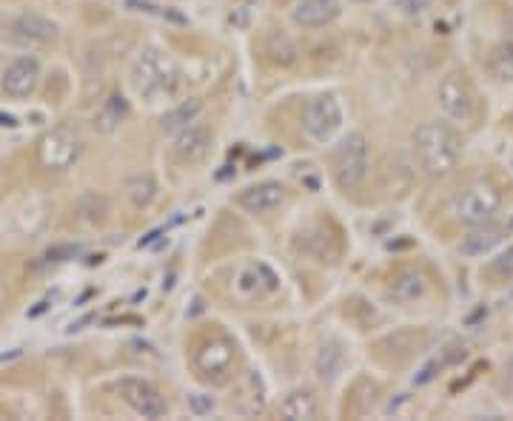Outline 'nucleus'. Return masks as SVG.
Wrapping results in <instances>:
<instances>
[{"label":"nucleus","instance_id":"nucleus-14","mask_svg":"<svg viewBox=\"0 0 513 421\" xmlns=\"http://www.w3.org/2000/svg\"><path fill=\"white\" fill-rule=\"evenodd\" d=\"M285 202V188L280 183H257L240 191L237 205L248 211V214H268V211H277Z\"/></svg>","mask_w":513,"mask_h":421},{"label":"nucleus","instance_id":"nucleus-8","mask_svg":"<svg viewBox=\"0 0 513 421\" xmlns=\"http://www.w3.org/2000/svg\"><path fill=\"white\" fill-rule=\"evenodd\" d=\"M234 359H237L234 342L226 339V336H211L197 350L194 365H197L203 379H209V382L211 379L214 382H226V376L231 373V367H234Z\"/></svg>","mask_w":513,"mask_h":421},{"label":"nucleus","instance_id":"nucleus-13","mask_svg":"<svg viewBox=\"0 0 513 421\" xmlns=\"http://www.w3.org/2000/svg\"><path fill=\"white\" fill-rule=\"evenodd\" d=\"M511 231L513 222L511 225H499V222L488 220L482 222V225H474V231L459 242V254H462V257H485V254H491L496 245L505 239V234H511Z\"/></svg>","mask_w":513,"mask_h":421},{"label":"nucleus","instance_id":"nucleus-20","mask_svg":"<svg viewBox=\"0 0 513 421\" xmlns=\"http://www.w3.org/2000/svg\"><path fill=\"white\" fill-rule=\"evenodd\" d=\"M428 291V285H425V279L417 271H402V274L394 276V282H391V299L399 302V305H411V302H417L422 299Z\"/></svg>","mask_w":513,"mask_h":421},{"label":"nucleus","instance_id":"nucleus-19","mask_svg":"<svg viewBox=\"0 0 513 421\" xmlns=\"http://www.w3.org/2000/svg\"><path fill=\"white\" fill-rule=\"evenodd\" d=\"M206 109V103L200 100V97H189V100H183L180 106H174L171 111H166V117H163V123H160V129L166 131V134H177L180 129H186L191 123H197V117L203 114Z\"/></svg>","mask_w":513,"mask_h":421},{"label":"nucleus","instance_id":"nucleus-5","mask_svg":"<svg viewBox=\"0 0 513 421\" xmlns=\"http://www.w3.org/2000/svg\"><path fill=\"white\" fill-rule=\"evenodd\" d=\"M439 109L451 123H471L476 111V97L468 77L462 72H451L439 83Z\"/></svg>","mask_w":513,"mask_h":421},{"label":"nucleus","instance_id":"nucleus-30","mask_svg":"<svg viewBox=\"0 0 513 421\" xmlns=\"http://www.w3.org/2000/svg\"><path fill=\"white\" fill-rule=\"evenodd\" d=\"M508 379H511V385H513V356H511V362H508Z\"/></svg>","mask_w":513,"mask_h":421},{"label":"nucleus","instance_id":"nucleus-3","mask_svg":"<svg viewBox=\"0 0 513 421\" xmlns=\"http://www.w3.org/2000/svg\"><path fill=\"white\" fill-rule=\"evenodd\" d=\"M502 208V188L491 180H476L465 185L451 202V214L462 225H482V222L494 220Z\"/></svg>","mask_w":513,"mask_h":421},{"label":"nucleus","instance_id":"nucleus-31","mask_svg":"<svg viewBox=\"0 0 513 421\" xmlns=\"http://www.w3.org/2000/svg\"><path fill=\"white\" fill-rule=\"evenodd\" d=\"M357 3H371V0H357Z\"/></svg>","mask_w":513,"mask_h":421},{"label":"nucleus","instance_id":"nucleus-11","mask_svg":"<svg viewBox=\"0 0 513 421\" xmlns=\"http://www.w3.org/2000/svg\"><path fill=\"white\" fill-rule=\"evenodd\" d=\"M6 37L12 43H20V46H43V43H52L57 37V23H52L43 15H20V18L9 20L6 26Z\"/></svg>","mask_w":513,"mask_h":421},{"label":"nucleus","instance_id":"nucleus-18","mask_svg":"<svg viewBox=\"0 0 513 421\" xmlns=\"http://www.w3.org/2000/svg\"><path fill=\"white\" fill-rule=\"evenodd\" d=\"M129 100L123 97V94H109L95 111V129L103 131V134H109L114 131L126 117H129Z\"/></svg>","mask_w":513,"mask_h":421},{"label":"nucleus","instance_id":"nucleus-15","mask_svg":"<svg viewBox=\"0 0 513 421\" xmlns=\"http://www.w3.org/2000/svg\"><path fill=\"white\" fill-rule=\"evenodd\" d=\"M340 18V0H300L294 9V23L303 29H323Z\"/></svg>","mask_w":513,"mask_h":421},{"label":"nucleus","instance_id":"nucleus-28","mask_svg":"<svg viewBox=\"0 0 513 421\" xmlns=\"http://www.w3.org/2000/svg\"><path fill=\"white\" fill-rule=\"evenodd\" d=\"M434 370H437V365L425 367V370H422V376H417V385H425V382H431V379H434Z\"/></svg>","mask_w":513,"mask_h":421},{"label":"nucleus","instance_id":"nucleus-1","mask_svg":"<svg viewBox=\"0 0 513 421\" xmlns=\"http://www.w3.org/2000/svg\"><path fill=\"white\" fill-rule=\"evenodd\" d=\"M414 154L428 177H448L462 157V137L448 123H422L414 131Z\"/></svg>","mask_w":513,"mask_h":421},{"label":"nucleus","instance_id":"nucleus-24","mask_svg":"<svg viewBox=\"0 0 513 421\" xmlns=\"http://www.w3.org/2000/svg\"><path fill=\"white\" fill-rule=\"evenodd\" d=\"M126 6L134 9V12H146V15H154V18H163V20H174V23H186L183 15H177V12H171V9H163V6H154L152 0H126Z\"/></svg>","mask_w":513,"mask_h":421},{"label":"nucleus","instance_id":"nucleus-16","mask_svg":"<svg viewBox=\"0 0 513 421\" xmlns=\"http://www.w3.org/2000/svg\"><path fill=\"white\" fill-rule=\"evenodd\" d=\"M280 416L288 421H311L320 416V399L314 396V390H291L280 404Z\"/></svg>","mask_w":513,"mask_h":421},{"label":"nucleus","instance_id":"nucleus-7","mask_svg":"<svg viewBox=\"0 0 513 421\" xmlns=\"http://www.w3.org/2000/svg\"><path fill=\"white\" fill-rule=\"evenodd\" d=\"M83 154V140L77 137L75 131L69 129H55L49 131L38 146V157L43 168L49 171H66L80 160Z\"/></svg>","mask_w":513,"mask_h":421},{"label":"nucleus","instance_id":"nucleus-6","mask_svg":"<svg viewBox=\"0 0 513 421\" xmlns=\"http://www.w3.org/2000/svg\"><path fill=\"white\" fill-rule=\"evenodd\" d=\"M303 129L308 134V140L314 143H328L337 137V131L342 129V106L334 94H323L317 100L308 103V109L303 114Z\"/></svg>","mask_w":513,"mask_h":421},{"label":"nucleus","instance_id":"nucleus-17","mask_svg":"<svg viewBox=\"0 0 513 421\" xmlns=\"http://www.w3.org/2000/svg\"><path fill=\"white\" fill-rule=\"evenodd\" d=\"M314 370L325 385H334L340 379L342 370H345V350H342L340 342H328L320 348L317 359H314Z\"/></svg>","mask_w":513,"mask_h":421},{"label":"nucleus","instance_id":"nucleus-26","mask_svg":"<svg viewBox=\"0 0 513 421\" xmlns=\"http://www.w3.org/2000/svg\"><path fill=\"white\" fill-rule=\"evenodd\" d=\"M189 407L194 416H211V413H214V399L197 393V396H189Z\"/></svg>","mask_w":513,"mask_h":421},{"label":"nucleus","instance_id":"nucleus-10","mask_svg":"<svg viewBox=\"0 0 513 421\" xmlns=\"http://www.w3.org/2000/svg\"><path fill=\"white\" fill-rule=\"evenodd\" d=\"M40 83V63L35 57H18L6 66V72L0 77V89L12 100L32 97Z\"/></svg>","mask_w":513,"mask_h":421},{"label":"nucleus","instance_id":"nucleus-9","mask_svg":"<svg viewBox=\"0 0 513 421\" xmlns=\"http://www.w3.org/2000/svg\"><path fill=\"white\" fill-rule=\"evenodd\" d=\"M117 393L143 419H163L169 413V404L160 396V390L149 382H143V379H120Z\"/></svg>","mask_w":513,"mask_h":421},{"label":"nucleus","instance_id":"nucleus-12","mask_svg":"<svg viewBox=\"0 0 513 421\" xmlns=\"http://www.w3.org/2000/svg\"><path fill=\"white\" fill-rule=\"evenodd\" d=\"M211 146H214V134H211L209 126L203 123H191L186 129H180L174 134V157L183 160V163H200L209 157Z\"/></svg>","mask_w":513,"mask_h":421},{"label":"nucleus","instance_id":"nucleus-22","mask_svg":"<svg viewBox=\"0 0 513 421\" xmlns=\"http://www.w3.org/2000/svg\"><path fill=\"white\" fill-rule=\"evenodd\" d=\"M266 55L271 57V63H277V66H291V63L297 60V49H294V43H291L283 32H274V35H268L266 40Z\"/></svg>","mask_w":513,"mask_h":421},{"label":"nucleus","instance_id":"nucleus-4","mask_svg":"<svg viewBox=\"0 0 513 421\" xmlns=\"http://www.w3.org/2000/svg\"><path fill=\"white\" fill-rule=\"evenodd\" d=\"M368 165H371V154H368V140L360 131H351L340 140V146L334 151V177L342 191H354L365 183L368 177Z\"/></svg>","mask_w":513,"mask_h":421},{"label":"nucleus","instance_id":"nucleus-2","mask_svg":"<svg viewBox=\"0 0 513 421\" xmlns=\"http://www.w3.org/2000/svg\"><path fill=\"white\" fill-rule=\"evenodd\" d=\"M132 86L149 103H160L177 89V66L160 49H143L132 63Z\"/></svg>","mask_w":513,"mask_h":421},{"label":"nucleus","instance_id":"nucleus-29","mask_svg":"<svg viewBox=\"0 0 513 421\" xmlns=\"http://www.w3.org/2000/svg\"><path fill=\"white\" fill-rule=\"evenodd\" d=\"M0 126H18V123H15V117H3L0 114Z\"/></svg>","mask_w":513,"mask_h":421},{"label":"nucleus","instance_id":"nucleus-25","mask_svg":"<svg viewBox=\"0 0 513 421\" xmlns=\"http://www.w3.org/2000/svg\"><path fill=\"white\" fill-rule=\"evenodd\" d=\"M488 274L494 276V279H502V282L513 279V245L508 248V251H502V254L491 262Z\"/></svg>","mask_w":513,"mask_h":421},{"label":"nucleus","instance_id":"nucleus-23","mask_svg":"<svg viewBox=\"0 0 513 421\" xmlns=\"http://www.w3.org/2000/svg\"><path fill=\"white\" fill-rule=\"evenodd\" d=\"M126 191H129V200H132L134 208H149L157 197V183L152 177H134L126 185Z\"/></svg>","mask_w":513,"mask_h":421},{"label":"nucleus","instance_id":"nucleus-27","mask_svg":"<svg viewBox=\"0 0 513 421\" xmlns=\"http://www.w3.org/2000/svg\"><path fill=\"white\" fill-rule=\"evenodd\" d=\"M434 0H397V6L405 12V15H411V18H417L422 12H428V6H431Z\"/></svg>","mask_w":513,"mask_h":421},{"label":"nucleus","instance_id":"nucleus-21","mask_svg":"<svg viewBox=\"0 0 513 421\" xmlns=\"http://www.w3.org/2000/svg\"><path fill=\"white\" fill-rule=\"evenodd\" d=\"M488 72L502 83H513V40L499 43L488 55Z\"/></svg>","mask_w":513,"mask_h":421}]
</instances>
